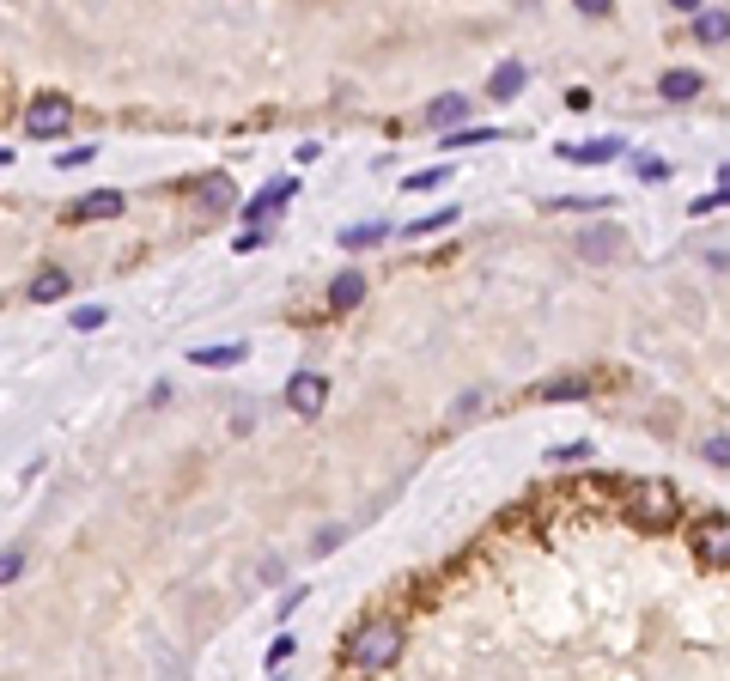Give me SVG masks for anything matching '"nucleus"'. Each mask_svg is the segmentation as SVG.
I'll return each mask as SVG.
<instances>
[{
	"label": "nucleus",
	"instance_id": "obj_1",
	"mask_svg": "<svg viewBox=\"0 0 730 681\" xmlns=\"http://www.w3.org/2000/svg\"><path fill=\"white\" fill-rule=\"evenodd\" d=\"M347 657H353L359 669H390V663L402 657V627H396V621H372V627H359V633H353V645H347Z\"/></svg>",
	"mask_w": 730,
	"mask_h": 681
},
{
	"label": "nucleus",
	"instance_id": "obj_2",
	"mask_svg": "<svg viewBox=\"0 0 730 681\" xmlns=\"http://www.w3.org/2000/svg\"><path fill=\"white\" fill-rule=\"evenodd\" d=\"M627 517H633L639 529H670V523H676V487H670V481H639Z\"/></svg>",
	"mask_w": 730,
	"mask_h": 681
},
{
	"label": "nucleus",
	"instance_id": "obj_3",
	"mask_svg": "<svg viewBox=\"0 0 730 681\" xmlns=\"http://www.w3.org/2000/svg\"><path fill=\"white\" fill-rule=\"evenodd\" d=\"M73 128V104L61 98V92H37L31 104H25V134L31 140H55V134H67Z\"/></svg>",
	"mask_w": 730,
	"mask_h": 681
},
{
	"label": "nucleus",
	"instance_id": "obj_4",
	"mask_svg": "<svg viewBox=\"0 0 730 681\" xmlns=\"http://www.w3.org/2000/svg\"><path fill=\"white\" fill-rule=\"evenodd\" d=\"M286 402H292V414H299V420H317L323 402H329V377H323V371H292Z\"/></svg>",
	"mask_w": 730,
	"mask_h": 681
},
{
	"label": "nucleus",
	"instance_id": "obj_5",
	"mask_svg": "<svg viewBox=\"0 0 730 681\" xmlns=\"http://www.w3.org/2000/svg\"><path fill=\"white\" fill-rule=\"evenodd\" d=\"M560 159H572V165H609V159H627V140L603 134V140H584V146H560Z\"/></svg>",
	"mask_w": 730,
	"mask_h": 681
},
{
	"label": "nucleus",
	"instance_id": "obj_6",
	"mask_svg": "<svg viewBox=\"0 0 730 681\" xmlns=\"http://www.w3.org/2000/svg\"><path fill=\"white\" fill-rule=\"evenodd\" d=\"M578 250L591 256V262H615V256H627V244H621V225H591Z\"/></svg>",
	"mask_w": 730,
	"mask_h": 681
},
{
	"label": "nucleus",
	"instance_id": "obj_7",
	"mask_svg": "<svg viewBox=\"0 0 730 681\" xmlns=\"http://www.w3.org/2000/svg\"><path fill=\"white\" fill-rule=\"evenodd\" d=\"M122 213V189H92L86 201H73V219L92 225V219H116Z\"/></svg>",
	"mask_w": 730,
	"mask_h": 681
},
{
	"label": "nucleus",
	"instance_id": "obj_8",
	"mask_svg": "<svg viewBox=\"0 0 730 681\" xmlns=\"http://www.w3.org/2000/svg\"><path fill=\"white\" fill-rule=\"evenodd\" d=\"M657 92H664L670 104H688V98H700V92H706V80H700V73H688V67H670L664 80H657Z\"/></svg>",
	"mask_w": 730,
	"mask_h": 681
},
{
	"label": "nucleus",
	"instance_id": "obj_9",
	"mask_svg": "<svg viewBox=\"0 0 730 681\" xmlns=\"http://www.w3.org/2000/svg\"><path fill=\"white\" fill-rule=\"evenodd\" d=\"M524 80H530V73H524V61H505V67H493V80H487V98L511 104V98L524 92Z\"/></svg>",
	"mask_w": 730,
	"mask_h": 681
},
{
	"label": "nucleus",
	"instance_id": "obj_10",
	"mask_svg": "<svg viewBox=\"0 0 730 681\" xmlns=\"http://www.w3.org/2000/svg\"><path fill=\"white\" fill-rule=\"evenodd\" d=\"M292 189H299V183H292V177H280V183H268V195H256V201L244 207V213H250V225H262L268 213H280V207L292 201Z\"/></svg>",
	"mask_w": 730,
	"mask_h": 681
},
{
	"label": "nucleus",
	"instance_id": "obj_11",
	"mask_svg": "<svg viewBox=\"0 0 730 681\" xmlns=\"http://www.w3.org/2000/svg\"><path fill=\"white\" fill-rule=\"evenodd\" d=\"M463 116H469V98H463V92H445V98L426 104V122H432V128H451V122H463Z\"/></svg>",
	"mask_w": 730,
	"mask_h": 681
},
{
	"label": "nucleus",
	"instance_id": "obj_12",
	"mask_svg": "<svg viewBox=\"0 0 730 681\" xmlns=\"http://www.w3.org/2000/svg\"><path fill=\"white\" fill-rule=\"evenodd\" d=\"M694 37H700V43H724V37H730V13H724V7H700V13H694Z\"/></svg>",
	"mask_w": 730,
	"mask_h": 681
},
{
	"label": "nucleus",
	"instance_id": "obj_13",
	"mask_svg": "<svg viewBox=\"0 0 730 681\" xmlns=\"http://www.w3.org/2000/svg\"><path fill=\"white\" fill-rule=\"evenodd\" d=\"M359 298H365V274H353V268H347V274H335V286H329V305H335V311H353Z\"/></svg>",
	"mask_w": 730,
	"mask_h": 681
},
{
	"label": "nucleus",
	"instance_id": "obj_14",
	"mask_svg": "<svg viewBox=\"0 0 730 681\" xmlns=\"http://www.w3.org/2000/svg\"><path fill=\"white\" fill-rule=\"evenodd\" d=\"M700 554L724 572V560H730V536H724V517H712L706 529H700Z\"/></svg>",
	"mask_w": 730,
	"mask_h": 681
},
{
	"label": "nucleus",
	"instance_id": "obj_15",
	"mask_svg": "<svg viewBox=\"0 0 730 681\" xmlns=\"http://www.w3.org/2000/svg\"><path fill=\"white\" fill-rule=\"evenodd\" d=\"M67 268H43L37 280H31V298H37V305H55V298H67Z\"/></svg>",
	"mask_w": 730,
	"mask_h": 681
},
{
	"label": "nucleus",
	"instance_id": "obj_16",
	"mask_svg": "<svg viewBox=\"0 0 730 681\" xmlns=\"http://www.w3.org/2000/svg\"><path fill=\"white\" fill-rule=\"evenodd\" d=\"M384 232H390L384 219H365V225H347L341 244H347V250H365V244H384Z\"/></svg>",
	"mask_w": 730,
	"mask_h": 681
},
{
	"label": "nucleus",
	"instance_id": "obj_17",
	"mask_svg": "<svg viewBox=\"0 0 730 681\" xmlns=\"http://www.w3.org/2000/svg\"><path fill=\"white\" fill-rule=\"evenodd\" d=\"M189 359H195V365H244V347H238V341H226V347H195Z\"/></svg>",
	"mask_w": 730,
	"mask_h": 681
},
{
	"label": "nucleus",
	"instance_id": "obj_18",
	"mask_svg": "<svg viewBox=\"0 0 730 681\" xmlns=\"http://www.w3.org/2000/svg\"><path fill=\"white\" fill-rule=\"evenodd\" d=\"M201 207H207V213H226V207H232V183H226V177H207V183H201Z\"/></svg>",
	"mask_w": 730,
	"mask_h": 681
},
{
	"label": "nucleus",
	"instance_id": "obj_19",
	"mask_svg": "<svg viewBox=\"0 0 730 681\" xmlns=\"http://www.w3.org/2000/svg\"><path fill=\"white\" fill-rule=\"evenodd\" d=\"M451 219H457V207H438V213H426V219L408 225V238H426V232H438V225H451Z\"/></svg>",
	"mask_w": 730,
	"mask_h": 681
},
{
	"label": "nucleus",
	"instance_id": "obj_20",
	"mask_svg": "<svg viewBox=\"0 0 730 681\" xmlns=\"http://www.w3.org/2000/svg\"><path fill=\"white\" fill-rule=\"evenodd\" d=\"M633 171H639L645 183H664V177H670V159H651V153H639V159H633Z\"/></svg>",
	"mask_w": 730,
	"mask_h": 681
},
{
	"label": "nucleus",
	"instance_id": "obj_21",
	"mask_svg": "<svg viewBox=\"0 0 730 681\" xmlns=\"http://www.w3.org/2000/svg\"><path fill=\"white\" fill-rule=\"evenodd\" d=\"M25 572V548H7V554H0V584H13Z\"/></svg>",
	"mask_w": 730,
	"mask_h": 681
},
{
	"label": "nucleus",
	"instance_id": "obj_22",
	"mask_svg": "<svg viewBox=\"0 0 730 681\" xmlns=\"http://www.w3.org/2000/svg\"><path fill=\"white\" fill-rule=\"evenodd\" d=\"M706 463H712V469H724V463H730V438H724V432H712V438H706Z\"/></svg>",
	"mask_w": 730,
	"mask_h": 681
},
{
	"label": "nucleus",
	"instance_id": "obj_23",
	"mask_svg": "<svg viewBox=\"0 0 730 681\" xmlns=\"http://www.w3.org/2000/svg\"><path fill=\"white\" fill-rule=\"evenodd\" d=\"M104 305H80V311H73V329H104Z\"/></svg>",
	"mask_w": 730,
	"mask_h": 681
},
{
	"label": "nucleus",
	"instance_id": "obj_24",
	"mask_svg": "<svg viewBox=\"0 0 730 681\" xmlns=\"http://www.w3.org/2000/svg\"><path fill=\"white\" fill-rule=\"evenodd\" d=\"M481 140H499V134H493V128H457L445 146H481Z\"/></svg>",
	"mask_w": 730,
	"mask_h": 681
},
{
	"label": "nucleus",
	"instance_id": "obj_25",
	"mask_svg": "<svg viewBox=\"0 0 730 681\" xmlns=\"http://www.w3.org/2000/svg\"><path fill=\"white\" fill-rule=\"evenodd\" d=\"M445 177H451L445 165H432V171H414V177H408V189H438V183H445Z\"/></svg>",
	"mask_w": 730,
	"mask_h": 681
},
{
	"label": "nucleus",
	"instance_id": "obj_26",
	"mask_svg": "<svg viewBox=\"0 0 730 681\" xmlns=\"http://www.w3.org/2000/svg\"><path fill=\"white\" fill-rule=\"evenodd\" d=\"M542 396H584V384H578V377H560V384H548Z\"/></svg>",
	"mask_w": 730,
	"mask_h": 681
},
{
	"label": "nucleus",
	"instance_id": "obj_27",
	"mask_svg": "<svg viewBox=\"0 0 730 681\" xmlns=\"http://www.w3.org/2000/svg\"><path fill=\"white\" fill-rule=\"evenodd\" d=\"M86 159H92V146H73V153H61L55 165H61V171H73V165H86Z\"/></svg>",
	"mask_w": 730,
	"mask_h": 681
},
{
	"label": "nucleus",
	"instance_id": "obj_28",
	"mask_svg": "<svg viewBox=\"0 0 730 681\" xmlns=\"http://www.w3.org/2000/svg\"><path fill=\"white\" fill-rule=\"evenodd\" d=\"M572 7H578V13H591V19H603V13L615 7V0H572Z\"/></svg>",
	"mask_w": 730,
	"mask_h": 681
},
{
	"label": "nucleus",
	"instance_id": "obj_29",
	"mask_svg": "<svg viewBox=\"0 0 730 681\" xmlns=\"http://www.w3.org/2000/svg\"><path fill=\"white\" fill-rule=\"evenodd\" d=\"M286 657H292V639H274V651H268V669H280Z\"/></svg>",
	"mask_w": 730,
	"mask_h": 681
},
{
	"label": "nucleus",
	"instance_id": "obj_30",
	"mask_svg": "<svg viewBox=\"0 0 730 681\" xmlns=\"http://www.w3.org/2000/svg\"><path fill=\"white\" fill-rule=\"evenodd\" d=\"M670 7H682V13H700V7H706V0H670Z\"/></svg>",
	"mask_w": 730,
	"mask_h": 681
}]
</instances>
